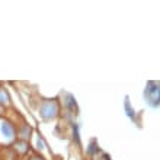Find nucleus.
<instances>
[{
  "instance_id": "nucleus-1",
  "label": "nucleus",
  "mask_w": 160,
  "mask_h": 160,
  "mask_svg": "<svg viewBox=\"0 0 160 160\" xmlns=\"http://www.w3.org/2000/svg\"><path fill=\"white\" fill-rule=\"evenodd\" d=\"M58 115V105L54 101H47L41 108V117L44 119H54Z\"/></svg>"
},
{
  "instance_id": "nucleus-3",
  "label": "nucleus",
  "mask_w": 160,
  "mask_h": 160,
  "mask_svg": "<svg viewBox=\"0 0 160 160\" xmlns=\"http://www.w3.org/2000/svg\"><path fill=\"white\" fill-rule=\"evenodd\" d=\"M9 103H10V96H9L8 90L4 88H0V105L3 106H8Z\"/></svg>"
},
{
  "instance_id": "nucleus-7",
  "label": "nucleus",
  "mask_w": 160,
  "mask_h": 160,
  "mask_svg": "<svg viewBox=\"0 0 160 160\" xmlns=\"http://www.w3.org/2000/svg\"><path fill=\"white\" fill-rule=\"evenodd\" d=\"M37 146H38L39 150H42V148H44V144H42L41 140H37Z\"/></svg>"
},
{
  "instance_id": "nucleus-6",
  "label": "nucleus",
  "mask_w": 160,
  "mask_h": 160,
  "mask_svg": "<svg viewBox=\"0 0 160 160\" xmlns=\"http://www.w3.org/2000/svg\"><path fill=\"white\" fill-rule=\"evenodd\" d=\"M125 109H127V114H128V117H130V118H134V109H132V108H130V105H128V101H125Z\"/></svg>"
},
{
  "instance_id": "nucleus-4",
  "label": "nucleus",
  "mask_w": 160,
  "mask_h": 160,
  "mask_svg": "<svg viewBox=\"0 0 160 160\" xmlns=\"http://www.w3.org/2000/svg\"><path fill=\"white\" fill-rule=\"evenodd\" d=\"M18 135H21V140L22 141H26V138H29V135H31V128L26 124H23L21 128V131L18 132Z\"/></svg>"
},
{
  "instance_id": "nucleus-8",
  "label": "nucleus",
  "mask_w": 160,
  "mask_h": 160,
  "mask_svg": "<svg viewBox=\"0 0 160 160\" xmlns=\"http://www.w3.org/2000/svg\"><path fill=\"white\" fill-rule=\"evenodd\" d=\"M3 112H4V108H3V106H2V105H0V115L3 114Z\"/></svg>"
},
{
  "instance_id": "nucleus-5",
  "label": "nucleus",
  "mask_w": 160,
  "mask_h": 160,
  "mask_svg": "<svg viewBox=\"0 0 160 160\" xmlns=\"http://www.w3.org/2000/svg\"><path fill=\"white\" fill-rule=\"evenodd\" d=\"M15 150H19V152H22V153H25V152H28V143L26 141H16L15 143Z\"/></svg>"
},
{
  "instance_id": "nucleus-2",
  "label": "nucleus",
  "mask_w": 160,
  "mask_h": 160,
  "mask_svg": "<svg viewBox=\"0 0 160 160\" xmlns=\"http://www.w3.org/2000/svg\"><path fill=\"white\" fill-rule=\"evenodd\" d=\"M0 135H2L6 141L15 140L16 132H15V128H13L12 122L8 121V119H2V121H0Z\"/></svg>"
}]
</instances>
